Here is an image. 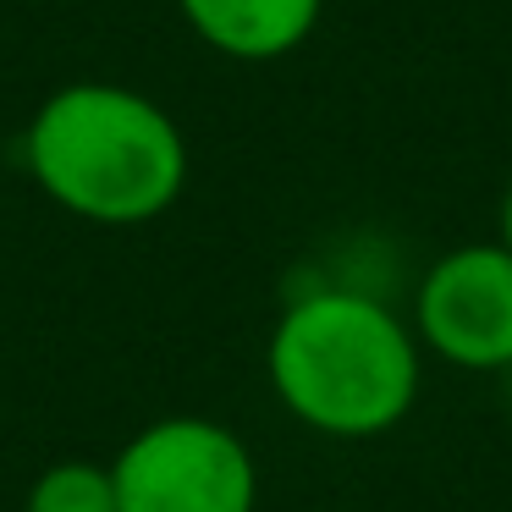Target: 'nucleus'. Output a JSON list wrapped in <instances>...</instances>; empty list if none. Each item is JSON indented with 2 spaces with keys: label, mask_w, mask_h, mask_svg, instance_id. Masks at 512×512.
Here are the masks:
<instances>
[{
  "label": "nucleus",
  "mask_w": 512,
  "mask_h": 512,
  "mask_svg": "<svg viewBox=\"0 0 512 512\" xmlns=\"http://www.w3.org/2000/svg\"><path fill=\"white\" fill-rule=\"evenodd\" d=\"M28 171L61 210L100 226H138L177 204L188 144L138 89L67 83L28 127Z\"/></svg>",
  "instance_id": "1"
},
{
  "label": "nucleus",
  "mask_w": 512,
  "mask_h": 512,
  "mask_svg": "<svg viewBox=\"0 0 512 512\" xmlns=\"http://www.w3.org/2000/svg\"><path fill=\"white\" fill-rule=\"evenodd\" d=\"M270 380L325 435H380L413 408V336L364 292H309L270 336Z\"/></svg>",
  "instance_id": "2"
},
{
  "label": "nucleus",
  "mask_w": 512,
  "mask_h": 512,
  "mask_svg": "<svg viewBox=\"0 0 512 512\" xmlns=\"http://www.w3.org/2000/svg\"><path fill=\"white\" fill-rule=\"evenodd\" d=\"M122 512H254L243 441L204 419L149 424L111 468Z\"/></svg>",
  "instance_id": "3"
},
{
  "label": "nucleus",
  "mask_w": 512,
  "mask_h": 512,
  "mask_svg": "<svg viewBox=\"0 0 512 512\" xmlns=\"http://www.w3.org/2000/svg\"><path fill=\"white\" fill-rule=\"evenodd\" d=\"M424 342L468 369L512 364V248H457L424 276L419 292Z\"/></svg>",
  "instance_id": "4"
},
{
  "label": "nucleus",
  "mask_w": 512,
  "mask_h": 512,
  "mask_svg": "<svg viewBox=\"0 0 512 512\" xmlns=\"http://www.w3.org/2000/svg\"><path fill=\"white\" fill-rule=\"evenodd\" d=\"M182 17L221 56L276 61L309 39L320 0H182Z\"/></svg>",
  "instance_id": "5"
},
{
  "label": "nucleus",
  "mask_w": 512,
  "mask_h": 512,
  "mask_svg": "<svg viewBox=\"0 0 512 512\" xmlns=\"http://www.w3.org/2000/svg\"><path fill=\"white\" fill-rule=\"evenodd\" d=\"M28 512H122V507H116L111 468L56 463L50 474L34 479V490H28Z\"/></svg>",
  "instance_id": "6"
},
{
  "label": "nucleus",
  "mask_w": 512,
  "mask_h": 512,
  "mask_svg": "<svg viewBox=\"0 0 512 512\" xmlns=\"http://www.w3.org/2000/svg\"><path fill=\"white\" fill-rule=\"evenodd\" d=\"M501 243L512 248V188H507V204H501Z\"/></svg>",
  "instance_id": "7"
}]
</instances>
